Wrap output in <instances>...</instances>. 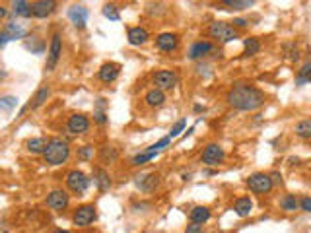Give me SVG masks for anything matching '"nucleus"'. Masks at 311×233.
Instances as JSON below:
<instances>
[{"mask_svg": "<svg viewBox=\"0 0 311 233\" xmlns=\"http://www.w3.org/2000/svg\"><path fill=\"white\" fill-rule=\"evenodd\" d=\"M78 160L80 161H90L92 158H94V146H82L78 148Z\"/></svg>", "mask_w": 311, "mask_h": 233, "instance_id": "nucleus-35", "label": "nucleus"}, {"mask_svg": "<svg viewBox=\"0 0 311 233\" xmlns=\"http://www.w3.org/2000/svg\"><path fill=\"white\" fill-rule=\"evenodd\" d=\"M144 101H146L148 107H162L163 103H165V94H163V89L154 87V89H150L148 94L144 96Z\"/></svg>", "mask_w": 311, "mask_h": 233, "instance_id": "nucleus-24", "label": "nucleus"}, {"mask_svg": "<svg viewBox=\"0 0 311 233\" xmlns=\"http://www.w3.org/2000/svg\"><path fill=\"white\" fill-rule=\"evenodd\" d=\"M177 72L175 70H158V72L154 74V78H152V82H154V86L158 87V89H173L177 86Z\"/></svg>", "mask_w": 311, "mask_h": 233, "instance_id": "nucleus-12", "label": "nucleus"}, {"mask_svg": "<svg viewBox=\"0 0 311 233\" xmlns=\"http://www.w3.org/2000/svg\"><path fill=\"white\" fill-rule=\"evenodd\" d=\"M94 184L98 187L100 193L109 191L111 189V177H109V173L105 171V169H101V167H96L94 169Z\"/></svg>", "mask_w": 311, "mask_h": 233, "instance_id": "nucleus-22", "label": "nucleus"}, {"mask_svg": "<svg viewBox=\"0 0 311 233\" xmlns=\"http://www.w3.org/2000/svg\"><path fill=\"white\" fill-rule=\"evenodd\" d=\"M16 103H18V98H14V96H2V98H0V107L4 111L14 109Z\"/></svg>", "mask_w": 311, "mask_h": 233, "instance_id": "nucleus-36", "label": "nucleus"}, {"mask_svg": "<svg viewBox=\"0 0 311 233\" xmlns=\"http://www.w3.org/2000/svg\"><path fill=\"white\" fill-rule=\"evenodd\" d=\"M226 158V152L224 148L220 146V144H216V142H212L208 146L202 150V154H200V161L204 163V165H208V167H216V165H220Z\"/></svg>", "mask_w": 311, "mask_h": 233, "instance_id": "nucleus-8", "label": "nucleus"}, {"mask_svg": "<svg viewBox=\"0 0 311 233\" xmlns=\"http://www.w3.org/2000/svg\"><path fill=\"white\" fill-rule=\"evenodd\" d=\"M87 16H90V12H87L86 6H72L70 10H68V18H70V22L78 27V29H84L87 24Z\"/></svg>", "mask_w": 311, "mask_h": 233, "instance_id": "nucleus-19", "label": "nucleus"}, {"mask_svg": "<svg viewBox=\"0 0 311 233\" xmlns=\"http://www.w3.org/2000/svg\"><path fill=\"white\" fill-rule=\"evenodd\" d=\"M257 0H222V6H224V10H247L251 8L253 4H255Z\"/></svg>", "mask_w": 311, "mask_h": 233, "instance_id": "nucleus-26", "label": "nucleus"}, {"mask_svg": "<svg viewBox=\"0 0 311 233\" xmlns=\"http://www.w3.org/2000/svg\"><path fill=\"white\" fill-rule=\"evenodd\" d=\"M70 158V144L62 138H51L49 146L43 154V160L47 165H62Z\"/></svg>", "mask_w": 311, "mask_h": 233, "instance_id": "nucleus-2", "label": "nucleus"}, {"mask_svg": "<svg viewBox=\"0 0 311 233\" xmlns=\"http://www.w3.org/2000/svg\"><path fill=\"white\" fill-rule=\"evenodd\" d=\"M247 187L249 191H253V193H257V195H266V193H271L273 191V179H271V175H264V173H253L251 177H247Z\"/></svg>", "mask_w": 311, "mask_h": 233, "instance_id": "nucleus-6", "label": "nucleus"}, {"mask_svg": "<svg viewBox=\"0 0 311 233\" xmlns=\"http://www.w3.org/2000/svg\"><path fill=\"white\" fill-rule=\"evenodd\" d=\"M2 233H8V231H6V229H2Z\"/></svg>", "mask_w": 311, "mask_h": 233, "instance_id": "nucleus-45", "label": "nucleus"}, {"mask_svg": "<svg viewBox=\"0 0 311 233\" xmlns=\"http://www.w3.org/2000/svg\"><path fill=\"white\" fill-rule=\"evenodd\" d=\"M49 96H51V87H49V86H41V87H39V89H37V94L33 96V99H31L33 103L25 105L24 109L20 111V115H22V113H25V111H27V109H39L41 105H45V101L49 99Z\"/></svg>", "mask_w": 311, "mask_h": 233, "instance_id": "nucleus-21", "label": "nucleus"}, {"mask_svg": "<svg viewBox=\"0 0 311 233\" xmlns=\"http://www.w3.org/2000/svg\"><path fill=\"white\" fill-rule=\"evenodd\" d=\"M61 53H62V39L59 33L51 37V45L49 51H47V62H45V70L47 72H53L55 66L59 64V59H61Z\"/></svg>", "mask_w": 311, "mask_h": 233, "instance_id": "nucleus-9", "label": "nucleus"}, {"mask_svg": "<svg viewBox=\"0 0 311 233\" xmlns=\"http://www.w3.org/2000/svg\"><path fill=\"white\" fill-rule=\"evenodd\" d=\"M234 212H236L239 218H247L249 214L253 212V200L249 197L237 198L236 204H234Z\"/></svg>", "mask_w": 311, "mask_h": 233, "instance_id": "nucleus-23", "label": "nucleus"}, {"mask_svg": "<svg viewBox=\"0 0 311 233\" xmlns=\"http://www.w3.org/2000/svg\"><path fill=\"white\" fill-rule=\"evenodd\" d=\"M94 121H96L98 124H107V121H109V119H107L105 111H103V109H98L96 113H94Z\"/></svg>", "mask_w": 311, "mask_h": 233, "instance_id": "nucleus-38", "label": "nucleus"}, {"mask_svg": "<svg viewBox=\"0 0 311 233\" xmlns=\"http://www.w3.org/2000/svg\"><path fill=\"white\" fill-rule=\"evenodd\" d=\"M162 181L160 173H142L137 177V187L144 193H150V191H156L158 184Z\"/></svg>", "mask_w": 311, "mask_h": 233, "instance_id": "nucleus-16", "label": "nucleus"}, {"mask_svg": "<svg viewBox=\"0 0 311 233\" xmlns=\"http://www.w3.org/2000/svg\"><path fill=\"white\" fill-rule=\"evenodd\" d=\"M6 14H8L6 8H0V16H2V18H6Z\"/></svg>", "mask_w": 311, "mask_h": 233, "instance_id": "nucleus-43", "label": "nucleus"}, {"mask_svg": "<svg viewBox=\"0 0 311 233\" xmlns=\"http://www.w3.org/2000/svg\"><path fill=\"white\" fill-rule=\"evenodd\" d=\"M121 74V64L119 62H103L98 70V78L103 84H113Z\"/></svg>", "mask_w": 311, "mask_h": 233, "instance_id": "nucleus-14", "label": "nucleus"}, {"mask_svg": "<svg viewBox=\"0 0 311 233\" xmlns=\"http://www.w3.org/2000/svg\"><path fill=\"white\" fill-rule=\"evenodd\" d=\"M189 218H191L193 223H202V225H204V223L212 218V214L206 206H195V208L189 212Z\"/></svg>", "mask_w": 311, "mask_h": 233, "instance_id": "nucleus-25", "label": "nucleus"}, {"mask_svg": "<svg viewBox=\"0 0 311 233\" xmlns=\"http://www.w3.org/2000/svg\"><path fill=\"white\" fill-rule=\"evenodd\" d=\"M25 37V29L22 25L14 24V22H6L4 29L0 33V47H4L8 41H16V39H24Z\"/></svg>", "mask_w": 311, "mask_h": 233, "instance_id": "nucleus-13", "label": "nucleus"}, {"mask_svg": "<svg viewBox=\"0 0 311 233\" xmlns=\"http://www.w3.org/2000/svg\"><path fill=\"white\" fill-rule=\"evenodd\" d=\"M55 10H57L55 0H33L31 2V14L35 18H49Z\"/></svg>", "mask_w": 311, "mask_h": 233, "instance_id": "nucleus-18", "label": "nucleus"}, {"mask_svg": "<svg viewBox=\"0 0 311 233\" xmlns=\"http://www.w3.org/2000/svg\"><path fill=\"white\" fill-rule=\"evenodd\" d=\"M271 179H273V183H274V184H282V175H280L278 171L271 173Z\"/></svg>", "mask_w": 311, "mask_h": 233, "instance_id": "nucleus-42", "label": "nucleus"}, {"mask_svg": "<svg viewBox=\"0 0 311 233\" xmlns=\"http://www.w3.org/2000/svg\"><path fill=\"white\" fill-rule=\"evenodd\" d=\"M126 39H128V43H130L132 47H140V45L148 43L150 33H148V29H144V27L137 25V27H130V29H128Z\"/></svg>", "mask_w": 311, "mask_h": 233, "instance_id": "nucleus-20", "label": "nucleus"}, {"mask_svg": "<svg viewBox=\"0 0 311 233\" xmlns=\"http://www.w3.org/2000/svg\"><path fill=\"white\" fill-rule=\"evenodd\" d=\"M100 158L103 163H113V161H117V158H119V152L113 146H103L101 148Z\"/></svg>", "mask_w": 311, "mask_h": 233, "instance_id": "nucleus-32", "label": "nucleus"}, {"mask_svg": "<svg viewBox=\"0 0 311 233\" xmlns=\"http://www.w3.org/2000/svg\"><path fill=\"white\" fill-rule=\"evenodd\" d=\"M47 206L51 210H55V212H64V210L68 208V204H70V195L66 193V191H62V189H55V191H51L49 195H47Z\"/></svg>", "mask_w": 311, "mask_h": 233, "instance_id": "nucleus-10", "label": "nucleus"}, {"mask_svg": "<svg viewBox=\"0 0 311 233\" xmlns=\"http://www.w3.org/2000/svg\"><path fill=\"white\" fill-rule=\"evenodd\" d=\"M261 51V41L257 37H247L243 39V55L245 57H255Z\"/></svg>", "mask_w": 311, "mask_h": 233, "instance_id": "nucleus-29", "label": "nucleus"}, {"mask_svg": "<svg viewBox=\"0 0 311 233\" xmlns=\"http://www.w3.org/2000/svg\"><path fill=\"white\" fill-rule=\"evenodd\" d=\"M249 22L247 20H243V18H236L234 20V27H247Z\"/></svg>", "mask_w": 311, "mask_h": 233, "instance_id": "nucleus-41", "label": "nucleus"}, {"mask_svg": "<svg viewBox=\"0 0 311 233\" xmlns=\"http://www.w3.org/2000/svg\"><path fill=\"white\" fill-rule=\"evenodd\" d=\"M12 12L14 16H20V18H29L33 16L31 14V4L27 0H12Z\"/></svg>", "mask_w": 311, "mask_h": 233, "instance_id": "nucleus-27", "label": "nucleus"}, {"mask_svg": "<svg viewBox=\"0 0 311 233\" xmlns=\"http://www.w3.org/2000/svg\"><path fill=\"white\" fill-rule=\"evenodd\" d=\"M171 140H173V138H171L169 134L163 136V138H160L156 144H152V146L146 148L144 152L137 154V156L132 158V165H135V167H140V165H144V163L152 161L154 158H156V156H158V154H160V152H162V150H165V148L171 144Z\"/></svg>", "mask_w": 311, "mask_h": 233, "instance_id": "nucleus-4", "label": "nucleus"}, {"mask_svg": "<svg viewBox=\"0 0 311 233\" xmlns=\"http://www.w3.org/2000/svg\"><path fill=\"white\" fill-rule=\"evenodd\" d=\"M299 208L303 210V212H307L311 214V197H303L299 200Z\"/></svg>", "mask_w": 311, "mask_h": 233, "instance_id": "nucleus-39", "label": "nucleus"}, {"mask_svg": "<svg viewBox=\"0 0 311 233\" xmlns=\"http://www.w3.org/2000/svg\"><path fill=\"white\" fill-rule=\"evenodd\" d=\"M296 134L301 140H311V119H303L296 124Z\"/></svg>", "mask_w": 311, "mask_h": 233, "instance_id": "nucleus-30", "label": "nucleus"}, {"mask_svg": "<svg viewBox=\"0 0 311 233\" xmlns=\"http://www.w3.org/2000/svg\"><path fill=\"white\" fill-rule=\"evenodd\" d=\"M156 47L163 53H173L179 47V35L177 33H171V31H165V33H160L156 37Z\"/></svg>", "mask_w": 311, "mask_h": 233, "instance_id": "nucleus-15", "label": "nucleus"}, {"mask_svg": "<svg viewBox=\"0 0 311 233\" xmlns=\"http://www.w3.org/2000/svg\"><path fill=\"white\" fill-rule=\"evenodd\" d=\"M307 82H311V62H305L301 66V70H298V78H296V84L298 86H303Z\"/></svg>", "mask_w": 311, "mask_h": 233, "instance_id": "nucleus-33", "label": "nucleus"}, {"mask_svg": "<svg viewBox=\"0 0 311 233\" xmlns=\"http://www.w3.org/2000/svg\"><path fill=\"white\" fill-rule=\"evenodd\" d=\"M216 51V47L212 45L210 41H197V43H193L191 45V49H189V59L191 61H199V59H204L206 55H210V53H214Z\"/></svg>", "mask_w": 311, "mask_h": 233, "instance_id": "nucleus-17", "label": "nucleus"}, {"mask_svg": "<svg viewBox=\"0 0 311 233\" xmlns=\"http://www.w3.org/2000/svg\"><path fill=\"white\" fill-rule=\"evenodd\" d=\"M98 218V212H96V206L94 204H82L74 210L72 214V223L76 227H87L90 223H94Z\"/></svg>", "mask_w": 311, "mask_h": 233, "instance_id": "nucleus-7", "label": "nucleus"}, {"mask_svg": "<svg viewBox=\"0 0 311 233\" xmlns=\"http://www.w3.org/2000/svg\"><path fill=\"white\" fill-rule=\"evenodd\" d=\"M226 101L230 107L237 111H257L266 103V96L259 87L245 84V82H237L230 87Z\"/></svg>", "mask_w": 311, "mask_h": 233, "instance_id": "nucleus-1", "label": "nucleus"}, {"mask_svg": "<svg viewBox=\"0 0 311 233\" xmlns=\"http://www.w3.org/2000/svg\"><path fill=\"white\" fill-rule=\"evenodd\" d=\"M66 130L74 136L86 134L87 130H90V119H87L86 115H82V113H74V115L68 117Z\"/></svg>", "mask_w": 311, "mask_h": 233, "instance_id": "nucleus-11", "label": "nucleus"}, {"mask_svg": "<svg viewBox=\"0 0 311 233\" xmlns=\"http://www.w3.org/2000/svg\"><path fill=\"white\" fill-rule=\"evenodd\" d=\"M101 14H103L107 20H111V22H119V20H121V14H119V10H117L115 4H105V6L101 8Z\"/></svg>", "mask_w": 311, "mask_h": 233, "instance_id": "nucleus-34", "label": "nucleus"}, {"mask_svg": "<svg viewBox=\"0 0 311 233\" xmlns=\"http://www.w3.org/2000/svg\"><path fill=\"white\" fill-rule=\"evenodd\" d=\"M53 233H68V231H66V229H55Z\"/></svg>", "mask_w": 311, "mask_h": 233, "instance_id": "nucleus-44", "label": "nucleus"}, {"mask_svg": "<svg viewBox=\"0 0 311 233\" xmlns=\"http://www.w3.org/2000/svg\"><path fill=\"white\" fill-rule=\"evenodd\" d=\"M185 233H202V223H191Z\"/></svg>", "mask_w": 311, "mask_h": 233, "instance_id": "nucleus-40", "label": "nucleus"}, {"mask_svg": "<svg viewBox=\"0 0 311 233\" xmlns=\"http://www.w3.org/2000/svg\"><path fill=\"white\" fill-rule=\"evenodd\" d=\"M206 35L214 41H220V43H230V41L239 37V31L228 22H212L206 27Z\"/></svg>", "mask_w": 311, "mask_h": 233, "instance_id": "nucleus-3", "label": "nucleus"}, {"mask_svg": "<svg viewBox=\"0 0 311 233\" xmlns=\"http://www.w3.org/2000/svg\"><path fill=\"white\" fill-rule=\"evenodd\" d=\"M280 206H282V210H286V212H294V210H298L299 200L296 198V195H284L282 200H280Z\"/></svg>", "mask_w": 311, "mask_h": 233, "instance_id": "nucleus-31", "label": "nucleus"}, {"mask_svg": "<svg viewBox=\"0 0 311 233\" xmlns=\"http://www.w3.org/2000/svg\"><path fill=\"white\" fill-rule=\"evenodd\" d=\"M49 146V140L47 138H31V140H27V152H31V154H45V150Z\"/></svg>", "mask_w": 311, "mask_h": 233, "instance_id": "nucleus-28", "label": "nucleus"}, {"mask_svg": "<svg viewBox=\"0 0 311 233\" xmlns=\"http://www.w3.org/2000/svg\"><path fill=\"white\" fill-rule=\"evenodd\" d=\"M183 128H185V119H181V121H177V123H175V126L171 128V132H169V136L175 140L177 136L183 132Z\"/></svg>", "mask_w": 311, "mask_h": 233, "instance_id": "nucleus-37", "label": "nucleus"}, {"mask_svg": "<svg viewBox=\"0 0 311 233\" xmlns=\"http://www.w3.org/2000/svg\"><path fill=\"white\" fill-rule=\"evenodd\" d=\"M64 181H66L68 191L74 193V195H78V197H82V195L87 191V187H90L87 175L84 171H80V169H70V171L66 173Z\"/></svg>", "mask_w": 311, "mask_h": 233, "instance_id": "nucleus-5", "label": "nucleus"}]
</instances>
